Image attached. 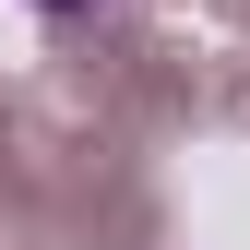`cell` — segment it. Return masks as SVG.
Returning a JSON list of instances; mask_svg holds the SVG:
<instances>
[{
  "label": "cell",
  "instance_id": "cell-1",
  "mask_svg": "<svg viewBox=\"0 0 250 250\" xmlns=\"http://www.w3.org/2000/svg\"><path fill=\"white\" fill-rule=\"evenodd\" d=\"M36 12H96V0H36Z\"/></svg>",
  "mask_w": 250,
  "mask_h": 250
}]
</instances>
